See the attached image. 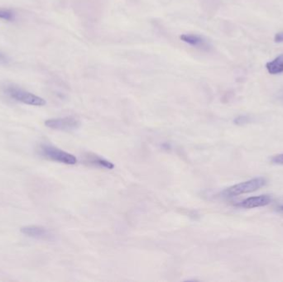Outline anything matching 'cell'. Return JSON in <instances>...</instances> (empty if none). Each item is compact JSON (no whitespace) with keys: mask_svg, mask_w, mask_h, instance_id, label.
Wrapping results in <instances>:
<instances>
[{"mask_svg":"<svg viewBox=\"0 0 283 282\" xmlns=\"http://www.w3.org/2000/svg\"><path fill=\"white\" fill-rule=\"evenodd\" d=\"M266 182V179L263 177H257L229 187L223 192V195L226 197H234L237 195L254 192L264 186Z\"/></svg>","mask_w":283,"mask_h":282,"instance_id":"obj_1","label":"cell"},{"mask_svg":"<svg viewBox=\"0 0 283 282\" xmlns=\"http://www.w3.org/2000/svg\"><path fill=\"white\" fill-rule=\"evenodd\" d=\"M5 93L16 101L21 102L23 104L32 106H44L47 104L45 99L41 97L32 94L30 92L26 91L20 88L15 86H8L5 89Z\"/></svg>","mask_w":283,"mask_h":282,"instance_id":"obj_2","label":"cell"},{"mask_svg":"<svg viewBox=\"0 0 283 282\" xmlns=\"http://www.w3.org/2000/svg\"><path fill=\"white\" fill-rule=\"evenodd\" d=\"M39 152L43 158L57 163L66 165H75L77 163V158L75 156L53 146L41 145Z\"/></svg>","mask_w":283,"mask_h":282,"instance_id":"obj_3","label":"cell"},{"mask_svg":"<svg viewBox=\"0 0 283 282\" xmlns=\"http://www.w3.org/2000/svg\"><path fill=\"white\" fill-rule=\"evenodd\" d=\"M45 125L52 129L73 131L78 129L80 127V122L72 117H66V118H52L47 120Z\"/></svg>","mask_w":283,"mask_h":282,"instance_id":"obj_4","label":"cell"},{"mask_svg":"<svg viewBox=\"0 0 283 282\" xmlns=\"http://www.w3.org/2000/svg\"><path fill=\"white\" fill-rule=\"evenodd\" d=\"M271 199L269 195H262L254 197H249L238 204V206L243 209H254L263 207L271 203Z\"/></svg>","mask_w":283,"mask_h":282,"instance_id":"obj_5","label":"cell"},{"mask_svg":"<svg viewBox=\"0 0 283 282\" xmlns=\"http://www.w3.org/2000/svg\"><path fill=\"white\" fill-rule=\"evenodd\" d=\"M21 232L25 235L38 239H50L52 236L47 228L42 226H25L21 228Z\"/></svg>","mask_w":283,"mask_h":282,"instance_id":"obj_6","label":"cell"},{"mask_svg":"<svg viewBox=\"0 0 283 282\" xmlns=\"http://www.w3.org/2000/svg\"><path fill=\"white\" fill-rule=\"evenodd\" d=\"M180 38L184 43H187V44L192 46V47L199 48V49L208 51L210 48V44L208 43V41L200 35H196V34H183V35L180 37Z\"/></svg>","mask_w":283,"mask_h":282,"instance_id":"obj_7","label":"cell"},{"mask_svg":"<svg viewBox=\"0 0 283 282\" xmlns=\"http://www.w3.org/2000/svg\"><path fill=\"white\" fill-rule=\"evenodd\" d=\"M266 68L271 75H279L283 73V54L280 55L272 61L266 64Z\"/></svg>","mask_w":283,"mask_h":282,"instance_id":"obj_8","label":"cell"},{"mask_svg":"<svg viewBox=\"0 0 283 282\" xmlns=\"http://www.w3.org/2000/svg\"><path fill=\"white\" fill-rule=\"evenodd\" d=\"M90 163L109 170L113 169L114 167V165L113 163H110L109 161L105 160L104 158H99V157H93L92 159L90 160Z\"/></svg>","mask_w":283,"mask_h":282,"instance_id":"obj_9","label":"cell"},{"mask_svg":"<svg viewBox=\"0 0 283 282\" xmlns=\"http://www.w3.org/2000/svg\"><path fill=\"white\" fill-rule=\"evenodd\" d=\"M0 19H4L6 21H12L15 19V15L10 10H0Z\"/></svg>","mask_w":283,"mask_h":282,"instance_id":"obj_10","label":"cell"},{"mask_svg":"<svg viewBox=\"0 0 283 282\" xmlns=\"http://www.w3.org/2000/svg\"><path fill=\"white\" fill-rule=\"evenodd\" d=\"M10 61V57L4 52H0V65H8Z\"/></svg>","mask_w":283,"mask_h":282,"instance_id":"obj_11","label":"cell"},{"mask_svg":"<svg viewBox=\"0 0 283 282\" xmlns=\"http://www.w3.org/2000/svg\"><path fill=\"white\" fill-rule=\"evenodd\" d=\"M271 163L274 164L282 165L283 166V154H279V155L274 156L271 158Z\"/></svg>","mask_w":283,"mask_h":282,"instance_id":"obj_12","label":"cell"},{"mask_svg":"<svg viewBox=\"0 0 283 282\" xmlns=\"http://www.w3.org/2000/svg\"><path fill=\"white\" fill-rule=\"evenodd\" d=\"M274 40L276 43H283V32L276 33L275 37H274Z\"/></svg>","mask_w":283,"mask_h":282,"instance_id":"obj_13","label":"cell"},{"mask_svg":"<svg viewBox=\"0 0 283 282\" xmlns=\"http://www.w3.org/2000/svg\"><path fill=\"white\" fill-rule=\"evenodd\" d=\"M280 209H281V210H282V211H283V206H281V208H280Z\"/></svg>","mask_w":283,"mask_h":282,"instance_id":"obj_14","label":"cell"}]
</instances>
